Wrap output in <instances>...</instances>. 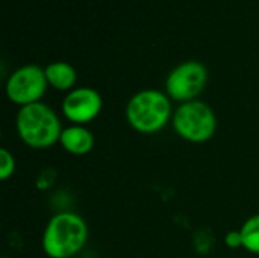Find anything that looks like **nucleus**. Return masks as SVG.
I'll return each mask as SVG.
<instances>
[{"label":"nucleus","instance_id":"f257e3e1","mask_svg":"<svg viewBox=\"0 0 259 258\" xmlns=\"http://www.w3.org/2000/svg\"><path fill=\"white\" fill-rule=\"evenodd\" d=\"M20 140L30 149H49L59 143L64 131L59 116L42 102L21 106L15 117Z\"/></svg>","mask_w":259,"mask_h":258},{"label":"nucleus","instance_id":"f03ea898","mask_svg":"<svg viewBox=\"0 0 259 258\" xmlns=\"http://www.w3.org/2000/svg\"><path fill=\"white\" fill-rule=\"evenodd\" d=\"M87 240V222L76 213L62 211L46 225L41 246L49 258H73L85 248Z\"/></svg>","mask_w":259,"mask_h":258},{"label":"nucleus","instance_id":"7ed1b4c3","mask_svg":"<svg viewBox=\"0 0 259 258\" xmlns=\"http://www.w3.org/2000/svg\"><path fill=\"white\" fill-rule=\"evenodd\" d=\"M171 99L167 93L147 88L135 93L126 105V120L140 134H156L173 119Z\"/></svg>","mask_w":259,"mask_h":258},{"label":"nucleus","instance_id":"20e7f679","mask_svg":"<svg viewBox=\"0 0 259 258\" xmlns=\"http://www.w3.org/2000/svg\"><path fill=\"white\" fill-rule=\"evenodd\" d=\"M171 125L182 140L190 143H205L215 135L217 116L208 103L196 99L181 103L176 108Z\"/></svg>","mask_w":259,"mask_h":258},{"label":"nucleus","instance_id":"39448f33","mask_svg":"<svg viewBox=\"0 0 259 258\" xmlns=\"http://www.w3.org/2000/svg\"><path fill=\"white\" fill-rule=\"evenodd\" d=\"M208 84V70L199 61H185L176 65L165 79L167 96L179 103L196 100Z\"/></svg>","mask_w":259,"mask_h":258},{"label":"nucleus","instance_id":"423d86ee","mask_svg":"<svg viewBox=\"0 0 259 258\" xmlns=\"http://www.w3.org/2000/svg\"><path fill=\"white\" fill-rule=\"evenodd\" d=\"M49 82L44 68L36 64H27L11 73L6 81L5 91L8 99L21 108L41 102Z\"/></svg>","mask_w":259,"mask_h":258},{"label":"nucleus","instance_id":"0eeeda50","mask_svg":"<svg viewBox=\"0 0 259 258\" xmlns=\"http://www.w3.org/2000/svg\"><path fill=\"white\" fill-rule=\"evenodd\" d=\"M62 114L71 125H87L99 117L103 108L100 93L91 87H77L62 100Z\"/></svg>","mask_w":259,"mask_h":258},{"label":"nucleus","instance_id":"6e6552de","mask_svg":"<svg viewBox=\"0 0 259 258\" xmlns=\"http://www.w3.org/2000/svg\"><path fill=\"white\" fill-rule=\"evenodd\" d=\"M94 143L96 140H94L93 132L83 125H70L64 128L61 138H59L61 148L65 152L76 155V157L90 154L94 148Z\"/></svg>","mask_w":259,"mask_h":258},{"label":"nucleus","instance_id":"1a4fd4ad","mask_svg":"<svg viewBox=\"0 0 259 258\" xmlns=\"http://www.w3.org/2000/svg\"><path fill=\"white\" fill-rule=\"evenodd\" d=\"M44 71L49 85L58 91H71L77 81L76 68L64 61H56L49 64L44 68Z\"/></svg>","mask_w":259,"mask_h":258},{"label":"nucleus","instance_id":"9d476101","mask_svg":"<svg viewBox=\"0 0 259 258\" xmlns=\"http://www.w3.org/2000/svg\"><path fill=\"white\" fill-rule=\"evenodd\" d=\"M243 237V248L250 254L259 255V214L249 217L240 228Z\"/></svg>","mask_w":259,"mask_h":258},{"label":"nucleus","instance_id":"9b49d317","mask_svg":"<svg viewBox=\"0 0 259 258\" xmlns=\"http://www.w3.org/2000/svg\"><path fill=\"white\" fill-rule=\"evenodd\" d=\"M15 173V158L6 148L0 149V179L8 181Z\"/></svg>","mask_w":259,"mask_h":258},{"label":"nucleus","instance_id":"f8f14e48","mask_svg":"<svg viewBox=\"0 0 259 258\" xmlns=\"http://www.w3.org/2000/svg\"><path fill=\"white\" fill-rule=\"evenodd\" d=\"M225 245L231 249H238L243 246V237H241V233L240 230H234V231H229L226 236H225Z\"/></svg>","mask_w":259,"mask_h":258}]
</instances>
